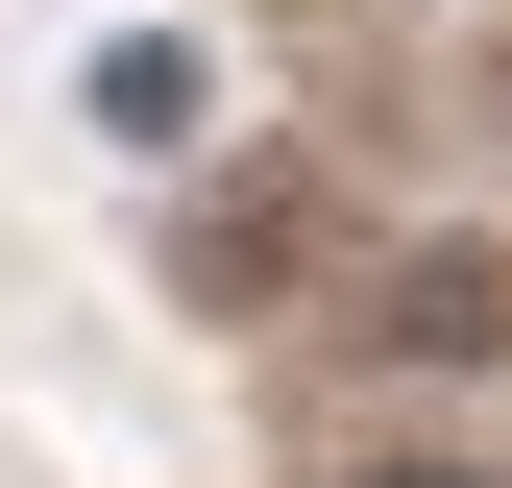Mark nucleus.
<instances>
[{"instance_id":"f03ea898","label":"nucleus","mask_w":512,"mask_h":488,"mask_svg":"<svg viewBox=\"0 0 512 488\" xmlns=\"http://www.w3.org/2000/svg\"><path fill=\"white\" fill-rule=\"evenodd\" d=\"M342 488H488V464H342Z\"/></svg>"},{"instance_id":"f257e3e1","label":"nucleus","mask_w":512,"mask_h":488,"mask_svg":"<svg viewBox=\"0 0 512 488\" xmlns=\"http://www.w3.org/2000/svg\"><path fill=\"white\" fill-rule=\"evenodd\" d=\"M98 122H122V147H171V122H196V49H171V25H147V49H98Z\"/></svg>"}]
</instances>
